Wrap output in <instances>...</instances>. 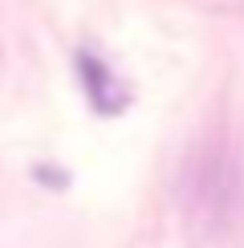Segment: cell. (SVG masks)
Wrapping results in <instances>:
<instances>
[{
  "label": "cell",
  "instance_id": "cell-1",
  "mask_svg": "<svg viewBox=\"0 0 244 248\" xmlns=\"http://www.w3.org/2000/svg\"><path fill=\"white\" fill-rule=\"evenodd\" d=\"M74 65H77V86H81V94H86V102L98 110V114H122V110L130 106V94H126V86L118 81V74L102 61L94 49H81V53L74 57Z\"/></svg>",
  "mask_w": 244,
  "mask_h": 248
}]
</instances>
